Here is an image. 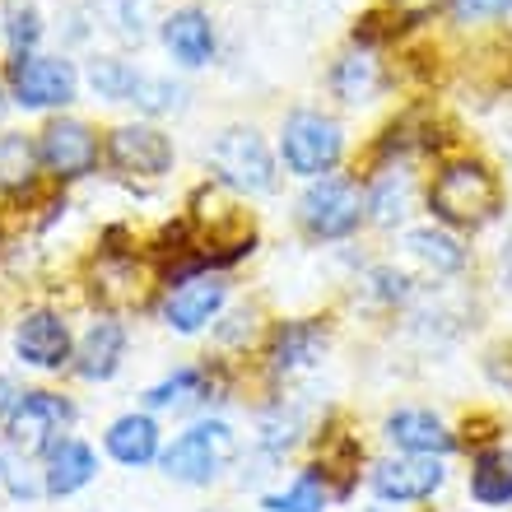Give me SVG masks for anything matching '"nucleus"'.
Here are the masks:
<instances>
[{"mask_svg":"<svg viewBox=\"0 0 512 512\" xmlns=\"http://www.w3.org/2000/svg\"><path fill=\"white\" fill-rule=\"evenodd\" d=\"M303 224L317 238H350L364 219V196L350 177H317L308 191H303Z\"/></svg>","mask_w":512,"mask_h":512,"instance_id":"5","label":"nucleus"},{"mask_svg":"<svg viewBox=\"0 0 512 512\" xmlns=\"http://www.w3.org/2000/svg\"><path fill=\"white\" fill-rule=\"evenodd\" d=\"M108 452L122 466H149L159 457V424L149 415H122L108 429Z\"/></svg>","mask_w":512,"mask_h":512,"instance_id":"18","label":"nucleus"},{"mask_svg":"<svg viewBox=\"0 0 512 512\" xmlns=\"http://www.w3.org/2000/svg\"><path fill=\"white\" fill-rule=\"evenodd\" d=\"M70 415H75V410H70L61 396H52V391H24L10 410V424H5L10 447L24 452V457L52 452V447L61 443V429L70 424Z\"/></svg>","mask_w":512,"mask_h":512,"instance_id":"4","label":"nucleus"},{"mask_svg":"<svg viewBox=\"0 0 512 512\" xmlns=\"http://www.w3.org/2000/svg\"><path fill=\"white\" fill-rule=\"evenodd\" d=\"M378 61L368 52H350V56H340L336 70H331V89H336L345 103H368L373 98V89H378Z\"/></svg>","mask_w":512,"mask_h":512,"instance_id":"21","label":"nucleus"},{"mask_svg":"<svg viewBox=\"0 0 512 512\" xmlns=\"http://www.w3.org/2000/svg\"><path fill=\"white\" fill-rule=\"evenodd\" d=\"M266 508L270 512H326V475L303 471L284 494L266 499Z\"/></svg>","mask_w":512,"mask_h":512,"instance_id":"24","label":"nucleus"},{"mask_svg":"<svg viewBox=\"0 0 512 512\" xmlns=\"http://www.w3.org/2000/svg\"><path fill=\"white\" fill-rule=\"evenodd\" d=\"M10 89L19 108H66L80 80H75V66L61 61V56H14L10 61Z\"/></svg>","mask_w":512,"mask_h":512,"instance_id":"7","label":"nucleus"},{"mask_svg":"<svg viewBox=\"0 0 512 512\" xmlns=\"http://www.w3.org/2000/svg\"><path fill=\"white\" fill-rule=\"evenodd\" d=\"M38 159L47 163L56 177H84L98 163V140L84 122L61 117V122H47V131H42Z\"/></svg>","mask_w":512,"mask_h":512,"instance_id":"9","label":"nucleus"},{"mask_svg":"<svg viewBox=\"0 0 512 512\" xmlns=\"http://www.w3.org/2000/svg\"><path fill=\"white\" fill-rule=\"evenodd\" d=\"M163 47L182 61V66H205L215 56V28L201 10H177L163 19Z\"/></svg>","mask_w":512,"mask_h":512,"instance_id":"14","label":"nucleus"},{"mask_svg":"<svg viewBox=\"0 0 512 512\" xmlns=\"http://www.w3.org/2000/svg\"><path fill=\"white\" fill-rule=\"evenodd\" d=\"M233 457V429L219 424V419H205L196 429H187L168 452H163V475L168 480H182V485H210L224 461Z\"/></svg>","mask_w":512,"mask_h":512,"instance_id":"2","label":"nucleus"},{"mask_svg":"<svg viewBox=\"0 0 512 512\" xmlns=\"http://www.w3.org/2000/svg\"><path fill=\"white\" fill-rule=\"evenodd\" d=\"M196 387H201V373H196V368H177L173 378L159 382V387L149 391L145 401L154 405V410H168V405H182V401H187V396H191Z\"/></svg>","mask_w":512,"mask_h":512,"instance_id":"27","label":"nucleus"},{"mask_svg":"<svg viewBox=\"0 0 512 512\" xmlns=\"http://www.w3.org/2000/svg\"><path fill=\"white\" fill-rule=\"evenodd\" d=\"M94 471H98V461H94V452L80 443V438H61V443L47 452V494H75V489H84L89 480H94Z\"/></svg>","mask_w":512,"mask_h":512,"instance_id":"15","label":"nucleus"},{"mask_svg":"<svg viewBox=\"0 0 512 512\" xmlns=\"http://www.w3.org/2000/svg\"><path fill=\"white\" fill-rule=\"evenodd\" d=\"M89 84H94L103 98L135 103V98H140V89H145V75H140V70H131L126 61H112V56H103V61H94V70H89Z\"/></svg>","mask_w":512,"mask_h":512,"instance_id":"22","label":"nucleus"},{"mask_svg":"<svg viewBox=\"0 0 512 512\" xmlns=\"http://www.w3.org/2000/svg\"><path fill=\"white\" fill-rule=\"evenodd\" d=\"M210 163H215V173L238 191H270L275 187L270 149L252 126H233V131L219 135L215 149H210Z\"/></svg>","mask_w":512,"mask_h":512,"instance_id":"6","label":"nucleus"},{"mask_svg":"<svg viewBox=\"0 0 512 512\" xmlns=\"http://www.w3.org/2000/svg\"><path fill=\"white\" fill-rule=\"evenodd\" d=\"M122 350H126V331L117 322H94L89 326V336L80 340V378L89 382H103L117 373L122 364Z\"/></svg>","mask_w":512,"mask_h":512,"instance_id":"16","label":"nucleus"},{"mask_svg":"<svg viewBox=\"0 0 512 512\" xmlns=\"http://www.w3.org/2000/svg\"><path fill=\"white\" fill-rule=\"evenodd\" d=\"M108 154L122 173L135 177H159L173 168V140L159 126H122V131H112Z\"/></svg>","mask_w":512,"mask_h":512,"instance_id":"11","label":"nucleus"},{"mask_svg":"<svg viewBox=\"0 0 512 512\" xmlns=\"http://www.w3.org/2000/svg\"><path fill=\"white\" fill-rule=\"evenodd\" d=\"M5 38H10L14 56L33 52V42L42 38V19L33 0H5Z\"/></svg>","mask_w":512,"mask_h":512,"instance_id":"25","label":"nucleus"},{"mask_svg":"<svg viewBox=\"0 0 512 512\" xmlns=\"http://www.w3.org/2000/svg\"><path fill=\"white\" fill-rule=\"evenodd\" d=\"M405 247H410V256H419L433 275H452V270L466 266V247L443 229H410L405 233Z\"/></svg>","mask_w":512,"mask_h":512,"instance_id":"19","label":"nucleus"},{"mask_svg":"<svg viewBox=\"0 0 512 512\" xmlns=\"http://www.w3.org/2000/svg\"><path fill=\"white\" fill-rule=\"evenodd\" d=\"M33 163H38V149L24 135H5L0 140V187H28Z\"/></svg>","mask_w":512,"mask_h":512,"instance_id":"26","label":"nucleus"},{"mask_svg":"<svg viewBox=\"0 0 512 512\" xmlns=\"http://www.w3.org/2000/svg\"><path fill=\"white\" fill-rule=\"evenodd\" d=\"M405 201H410V173L405 168H387V173L373 182V196H368V210L378 224H396L405 215Z\"/></svg>","mask_w":512,"mask_h":512,"instance_id":"23","label":"nucleus"},{"mask_svg":"<svg viewBox=\"0 0 512 512\" xmlns=\"http://www.w3.org/2000/svg\"><path fill=\"white\" fill-rule=\"evenodd\" d=\"M14 350L33 368H61L70 359V326L56 312H28L14 331Z\"/></svg>","mask_w":512,"mask_h":512,"instance_id":"12","label":"nucleus"},{"mask_svg":"<svg viewBox=\"0 0 512 512\" xmlns=\"http://www.w3.org/2000/svg\"><path fill=\"white\" fill-rule=\"evenodd\" d=\"M326 350V331L317 322H284L270 340V364L294 373V368L317 364V354Z\"/></svg>","mask_w":512,"mask_h":512,"instance_id":"17","label":"nucleus"},{"mask_svg":"<svg viewBox=\"0 0 512 512\" xmlns=\"http://www.w3.org/2000/svg\"><path fill=\"white\" fill-rule=\"evenodd\" d=\"M0 117H5V89H0Z\"/></svg>","mask_w":512,"mask_h":512,"instance_id":"29","label":"nucleus"},{"mask_svg":"<svg viewBox=\"0 0 512 512\" xmlns=\"http://www.w3.org/2000/svg\"><path fill=\"white\" fill-rule=\"evenodd\" d=\"M471 494L485 508H503L512 503V457L508 452H485L471 471Z\"/></svg>","mask_w":512,"mask_h":512,"instance_id":"20","label":"nucleus"},{"mask_svg":"<svg viewBox=\"0 0 512 512\" xmlns=\"http://www.w3.org/2000/svg\"><path fill=\"white\" fill-rule=\"evenodd\" d=\"M429 210L443 224L475 229V224H485L499 210V182H494V173L485 163H471V159L447 163L429 187Z\"/></svg>","mask_w":512,"mask_h":512,"instance_id":"1","label":"nucleus"},{"mask_svg":"<svg viewBox=\"0 0 512 512\" xmlns=\"http://www.w3.org/2000/svg\"><path fill=\"white\" fill-rule=\"evenodd\" d=\"M280 154L289 163V173L298 177H326L340 159V126L322 112H294L284 122Z\"/></svg>","mask_w":512,"mask_h":512,"instance_id":"3","label":"nucleus"},{"mask_svg":"<svg viewBox=\"0 0 512 512\" xmlns=\"http://www.w3.org/2000/svg\"><path fill=\"white\" fill-rule=\"evenodd\" d=\"M443 475L447 471H443V461L438 457H401V461H382V466H373L368 485H373V494L387 499V503H419L443 485Z\"/></svg>","mask_w":512,"mask_h":512,"instance_id":"8","label":"nucleus"},{"mask_svg":"<svg viewBox=\"0 0 512 512\" xmlns=\"http://www.w3.org/2000/svg\"><path fill=\"white\" fill-rule=\"evenodd\" d=\"M373 512H387V508H373Z\"/></svg>","mask_w":512,"mask_h":512,"instance_id":"31","label":"nucleus"},{"mask_svg":"<svg viewBox=\"0 0 512 512\" xmlns=\"http://www.w3.org/2000/svg\"><path fill=\"white\" fill-rule=\"evenodd\" d=\"M224 298H229V284L219 275H187V280H177V289L163 303V322L182 331V336H191L224 308Z\"/></svg>","mask_w":512,"mask_h":512,"instance_id":"10","label":"nucleus"},{"mask_svg":"<svg viewBox=\"0 0 512 512\" xmlns=\"http://www.w3.org/2000/svg\"><path fill=\"white\" fill-rule=\"evenodd\" d=\"M512 10V0H452V14L461 24H475V19H499Z\"/></svg>","mask_w":512,"mask_h":512,"instance_id":"28","label":"nucleus"},{"mask_svg":"<svg viewBox=\"0 0 512 512\" xmlns=\"http://www.w3.org/2000/svg\"><path fill=\"white\" fill-rule=\"evenodd\" d=\"M405 5H429V0H405Z\"/></svg>","mask_w":512,"mask_h":512,"instance_id":"30","label":"nucleus"},{"mask_svg":"<svg viewBox=\"0 0 512 512\" xmlns=\"http://www.w3.org/2000/svg\"><path fill=\"white\" fill-rule=\"evenodd\" d=\"M387 443L410 452V457H443L457 447V438L443 429V419L429 410H396L387 419Z\"/></svg>","mask_w":512,"mask_h":512,"instance_id":"13","label":"nucleus"}]
</instances>
